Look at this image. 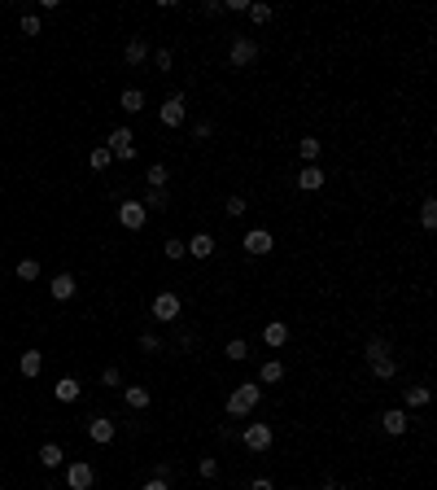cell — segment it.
Listing matches in <instances>:
<instances>
[{"label": "cell", "instance_id": "cell-33", "mask_svg": "<svg viewBox=\"0 0 437 490\" xmlns=\"http://www.w3.org/2000/svg\"><path fill=\"white\" fill-rule=\"evenodd\" d=\"M245 14H250V22H254V27H267V22H271V5H250Z\"/></svg>", "mask_w": 437, "mask_h": 490}, {"label": "cell", "instance_id": "cell-20", "mask_svg": "<svg viewBox=\"0 0 437 490\" xmlns=\"http://www.w3.org/2000/svg\"><path fill=\"white\" fill-rule=\"evenodd\" d=\"M263 342L271 346V350H280V346L289 342V324H280V320H271V324L263 328Z\"/></svg>", "mask_w": 437, "mask_h": 490}, {"label": "cell", "instance_id": "cell-35", "mask_svg": "<svg viewBox=\"0 0 437 490\" xmlns=\"http://www.w3.org/2000/svg\"><path fill=\"white\" fill-rule=\"evenodd\" d=\"M35 276H40V263H35V258H22V263H18V280H35Z\"/></svg>", "mask_w": 437, "mask_h": 490}, {"label": "cell", "instance_id": "cell-10", "mask_svg": "<svg viewBox=\"0 0 437 490\" xmlns=\"http://www.w3.org/2000/svg\"><path fill=\"white\" fill-rule=\"evenodd\" d=\"M145 219H149V210L140 206V201H123V206H118V223H123L127 232H140V228H145Z\"/></svg>", "mask_w": 437, "mask_h": 490}, {"label": "cell", "instance_id": "cell-25", "mask_svg": "<svg viewBox=\"0 0 437 490\" xmlns=\"http://www.w3.org/2000/svg\"><path fill=\"white\" fill-rule=\"evenodd\" d=\"M167 180H171V171H167L162 162H153L149 171H145V184H149V188H167Z\"/></svg>", "mask_w": 437, "mask_h": 490}, {"label": "cell", "instance_id": "cell-23", "mask_svg": "<svg viewBox=\"0 0 437 490\" xmlns=\"http://www.w3.org/2000/svg\"><path fill=\"white\" fill-rule=\"evenodd\" d=\"M118 110H127V114H140V110H145V92H140V88H127L123 97H118Z\"/></svg>", "mask_w": 437, "mask_h": 490}, {"label": "cell", "instance_id": "cell-3", "mask_svg": "<svg viewBox=\"0 0 437 490\" xmlns=\"http://www.w3.org/2000/svg\"><path fill=\"white\" fill-rule=\"evenodd\" d=\"M149 315L153 320H158V324H175V320H180L184 315V302H180V293H158V298H153V302H149Z\"/></svg>", "mask_w": 437, "mask_h": 490}, {"label": "cell", "instance_id": "cell-9", "mask_svg": "<svg viewBox=\"0 0 437 490\" xmlns=\"http://www.w3.org/2000/svg\"><path fill=\"white\" fill-rule=\"evenodd\" d=\"M92 482H97V473H92V464L75 460L66 469V490H92Z\"/></svg>", "mask_w": 437, "mask_h": 490}, {"label": "cell", "instance_id": "cell-34", "mask_svg": "<svg viewBox=\"0 0 437 490\" xmlns=\"http://www.w3.org/2000/svg\"><path fill=\"white\" fill-rule=\"evenodd\" d=\"M136 346H140L145 355H158V350H162V337H158V333H140V342H136Z\"/></svg>", "mask_w": 437, "mask_h": 490}, {"label": "cell", "instance_id": "cell-45", "mask_svg": "<svg viewBox=\"0 0 437 490\" xmlns=\"http://www.w3.org/2000/svg\"><path fill=\"white\" fill-rule=\"evenodd\" d=\"M320 490H346L341 482H333V477H328V482H320Z\"/></svg>", "mask_w": 437, "mask_h": 490}, {"label": "cell", "instance_id": "cell-6", "mask_svg": "<svg viewBox=\"0 0 437 490\" xmlns=\"http://www.w3.org/2000/svg\"><path fill=\"white\" fill-rule=\"evenodd\" d=\"M271 425L267 421H254V425H245V434H241V442H245V451H254V456H263V451H271Z\"/></svg>", "mask_w": 437, "mask_h": 490}, {"label": "cell", "instance_id": "cell-1", "mask_svg": "<svg viewBox=\"0 0 437 490\" xmlns=\"http://www.w3.org/2000/svg\"><path fill=\"white\" fill-rule=\"evenodd\" d=\"M368 368L376 381H389L398 372V359H394V346H389V337H372L368 342Z\"/></svg>", "mask_w": 437, "mask_h": 490}, {"label": "cell", "instance_id": "cell-14", "mask_svg": "<svg viewBox=\"0 0 437 490\" xmlns=\"http://www.w3.org/2000/svg\"><path fill=\"white\" fill-rule=\"evenodd\" d=\"M324 180H328V175H324V166H302V171H298V188H302V193H315V188H324Z\"/></svg>", "mask_w": 437, "mask_h": 490}, {"label": "cell", "instance_id": "cell-44", "mask_svg": "<svg viewBox=\"0 0 437 490\" xmlns=\"http://www.w3.org/2000/svg\"><path fill=\"white\" fill-rule=\"evenodd\" d=\"M140 490H171V486H167V482H158V477H149V482L140 486Z\"/></svg>", "mask_w": 437, "mask_h": 490}, {"label": "cell", "instance_id": "cell-18", "mask_svg": "<svg viewBox=\"0 0 437 490\" xmlns=\"http://www.w3.org/2000/svg\"><path fill=\"white\" fill-rule=\"evenodd\" d=\"M123 403H127L132 412H145L149 403H153V394H149L145 386H127V390H123Z\"/></svg>", "mask_w": 437, "mask_h": 490}, {"label": "cell", "instance_id": "cell-16", "mask_svg": "<svg viewBox=\"0 0 437 490\" xmlns=\"http://www.w3.org/2000/svg\"><path fill=\"white\" fill-rule=\"evenodd\" d=\"M184 249H188L193 258H210V254H215V236H210V232H197L193 241H184Z\"/></svg>", "mask_w": 437, "mask_h": 490}, {"label": "cell", "instance_id": "cell-29", "mask_svg": "<svg viewBox=\"0 0 437 490\" xmlns=\"http://www.w3.org/2000/svg\"><path fill=\"white\" fill-rule=\"evenodd\" d=\"M145 210H162L167 206V188H145V201H140Z\"/></svg>", "mask_w": 437, "mask_h": 490}, {"label": "cell", "instance_id": "cell-40", "mask_svg": "<svg viewBox=\"0 0 437 490\" xmlns=\"http://www.w3.org/2000/svg\"><path fill=\"white\" fill-rule=\"evenodd\" d=\"M202 14H206V18H219V14H223V0H206Z\"/></svg>", "mask_w": 437, "mask_h": 490}, {"label": "cell", "instance_id": "cell-15", "mask_svg": "<svg viewBox=\"0 0 437 490\" xmlns=\"http://www.w3.org/2000/svg\"><path fill=\"white\" fill-rule=\"evenodd\" d=\"M276 381H285V364H280V359H263V364H258V386H276Z\"/></svg>", "mask_w": 437, "mask_h": 490}, {"label": "cell", "instance_id": "cell-2", "mask_svg": "<svg viewBox=\"0 0 437 490\" xmlns=\"http://www.w3.org/2000/svg\"><path fill=\"white\" fill-rule=\"evenodd\" d=\"M258 399H263V386H258V381H241V386L228 394V416H232V421L250 416L258 408Z\"/></svg>", "mask_w": 437, "mask_h": 490}, {"label": "cell", "instance_id": "cell-22", "mask_svg": "<svg viewBox=\"0 0 437 490\" xmlns=\"http://www.w3.org/2000/svg\"><path fill=\"white\" fill-rule=\"evenodd\" d=\"M123 57H127V66H145V62H149V44H145V40H140V35H136V40H132V44H127V49H123Z\"/></svg>", "mask_w": 437, "mask_h": 490}, {"label": "cell", "instance_id": "cell-39", "mask_svg": "<svg viewBox=\"0 0 437 490\" xmlns=\"http://www.w3.org/2000/svg\"><path fill=\"white\" fill-rule=\"evenodd\" d=\"M101 386H123V372H118V368H105V372H101Z\"/></svg>", "mask_w": 437, "mask_h": 490}, {"label": "cell", "instance_id": "cell-37", "mask_svg": "<svg viewBox=\"0 0 437 490\" xmlns=\"http://www.w3.org/2000/svg\"><path fill=\"white\" fill-rule=\"evenodd\" d=\"M162 245H167V258H184V254H188L180 236H167V241H162Z\"/></svg>", "mask_w": 437, "mask_h": 490}, {"label": "cell", "instance_id": "cell-13", "mask_svg": "<svg viewBox=\"0 0 437 490\" xmlns=\"http://www.w3.org/2000/svg\"><path fill=\"white\" fill-rule=\"evenodd\" d=\"M75 289H79V280L70 276V271H62V276L49 280V293L57 298V302H70V298H75Z\"/></svg>", "mask_w": 437, "mask_h": 490}, {"label": "cell", "instance_id": "cell-36", "mask_svg": "<svg viewBox=\"0 0 437 490\" xmlns=\"http://www.w3.org/2000/svg\"><path fill=\"white\" fill-rule=\"evenodd\" d=\"M40 31H44L40 14H22V35H40Z\"/></svg>", "mask_w": 437, "mask_h": 490}, {"label": "cell", "instance_id": "cell-4", "mask_svg": "<svg viewBox=\"0 0 437 490\" xmlns=\"http://www.w3.org/2000/svg\"><path fill=\"white\" fill-rule=\"evenodd\" d=\"M228 62L236 70H250L258 62V40H250V35H236L232 40V49H228Z\"/></svg>", "mask_w": 437, "mask_h": 490}, {"label": "cell", "instance_id": "cell-28", "mask_svg": "<svg viewBox=\"0 0 437 490\" xmlns=\"http://www.w3.org/2000/svg\"><path fill=\"white\" fill-rule=\"evenodd\" d=\"M223 355H228L232 364H241V359H250V342H241V337H232L228 346H223Z\"/></svg>", "mask_w": 437, "mask_h": 490}, {"label": "cell", "instance_id": "cell-17", "mask_svg": "<svg viewBox=\"0 0 437 490\" xmlns=\"http://www.w3.org/2000/svg\"><path fill=\"white\" fill-rule=\"evenodd\" d=\"M79 394H84V386H79L75 377H62V381L53 386V399H57V403H75Z\"/></svg>", "mask_w": 437, "mask_h": 490}, {"label": "cell", "instance_id": "cell-27", "mask_svg": "<svg viewBox=\"0 0 437 490\" xmlns=\"http://www.w3.org/2000/svg\"><path fill=\"white\" fill-rule=\"evenodd\" d=\"M298 153H302V166H311L315 158H320V140H315V136H302V140H298Z\"/></svg>", "mask_w": 437, "mask_h": 490}, {"label": "cell", "instance_id": "cell-11", "mask_svg": "<svg viewBox=\"0 0 437 490\" xmlns=\"http://www.w3.org/2000/svg\"><path fill=\"white\" fill-rule=\"evenodd\" d=\"M245 254H254V258H263V254H271V245H276V241H271V232L267 228H250V232H245Z\"/></svg>", "mask_w": 437, "mask_h": 490}, {"label": "cell", "instance_id": "cell-32", "mask_svg": "<svg viewBox=\"0 0 437 490\" xmlns=\"http://www.w3.org/2000/svg\"><path fill=\"white\" fill-rule=\"evenodd\" d=\"M197 473H202V482H215V477H219V460H215V456H202Z\"/></svg>", "mask_w": 437, "mask_h": 490}, {"label": "cell", "instance_id": "cell-12", "mask_svg": "<svg viewBox=\"0 0 437 490\" xmlns=\"http://www.w3.org/2000/svg\"><path fill=\"white\" fill-rule=\"evenodd\" d=\"M88 438L97 442V447L114 442V421H110V416H92V421H88Z\"/></svg>", "mask_w": 437, "mask_h": 490}, {"label": "cell", "instance_id": "cell-31", "mask_svg": "<svg viewBox=\"0 0 437 490\" xmlns=\"http://www.w3.org/2000/svg\"><path fill=\"white\" fill-rule=\"evenodd\" d=\"M420 223H424V228H437V201L433 197H424V206H420Z\"/></svg>", "mask_w": 437, "mask_h": 490}, {"label": "cell", "instance_id": "cell-38", "mask_svg": "<svg viewBox=\"0 0 437 490\" xmlns=\"http://www.w3.org/2000/svg\"><path fill=\"white\" fill-rule=\"evenodd\" d=\"M153 66H158V70H171V66H175V57H171V49L153 53Z\"/></svg>", "mask_w": 437, "mask_h": 490}, {"label": "cell", "instance_id": "cell-24", "mask_svg": "<svg viewBox=\"0 0 437 490\" xmlns=\"http://www.w3.org/2000/svg\"><path fill=\"white\" fill-rule=\"evenodd\" d=\"M40 464H44V469H62V447H57V442H44V447H40Z\"/></svg>", "mask_w": 437, "mask_h": 490}, {"label": "cell", "instance_id": "cell-43", "mask_svg": "<svg viewBox=\"0 0 437 490\" xmlns=\"http://www.w3.org/2000/svg\"><path fill=\"white\" fill-rule=\"evenodd\" d=\"M245 490H276V482H271V477H254V482L245 486Z\"/></svg>", "mask_w": 437, "mask_h": 490}, {"label": "cell", "instance_id": "cell-7", "mask_svg": "<svg viewBox=\"0 0 437 490\" xmlns=\"http://www.w3.org/2000/svg\"><path fill=\"white\" fill-rule=\"evenodd\" d=\"M158 123L167 127V131L184 127V92H171V97H167V101L158 105Z\"/></svg>", "mask_w": 437, "mask_h": 490}, {"label": "cell", "instance_id": "cell-42", "mask_svg": "<svg viewBox=\"0 0 437 490\" xmlns=\"http://www.w3.org/2000/svg\"><path fill=\"white\" fill-rule=\"evenodd\" d=\"M223 9H228V14H245V9H250V0H223Z\"/></svg>", "mask_w": 437, "mask_h": 490}, {"label": "cell", "instance_id": "cell-5", "mask_svg": "<svg viewBox=\"0 0 437 490\" xmlns=\"http://www.w3.org/2000/svg\"><path fill=\"white\" fill-rule=\"evenodd\" d=\"M105 149H110V158L132 162V158H136V136H132V127H114L110 140H105Z\"/></svg>", "mask_w": 437, "mask_h": 490}, {"label": "cell", "instance_id": "cell-21", "mask_svg": "<svg viewBox=\"0 0 437 490\" xmlns=\"http://www.w3.org/2000/svg\"><path fill=\"white\" fill-rule=\"evenodd\" d=\"M40 368H44V355H40V350H22V359H18V372H22V377H27V381L40 377Z\"/></svg>", "mask_w": 437, "mask_h": 490}, {"label": "cell", "instance_id": "cell-41", "mask_svg": "<svg viewBox=\"0 0 437 490\" xmlns=\"http://www.w3.org/2000/svg\"><path fill=\"white\" fill-rule=\"evenodd\" d=\"M193 136H197V140H210V136H215V123H210V118H206V123H197Z\"/></svg>", "mask_w": 437, "mask_h": 490}, {"label": "cell", "instance_id": "cell-8", "mask_svg": "<svg viewBox=\"0 0 437 490\" xmlns=\"http://www.w3.org/2000/svg\"><path fill=\"white\" fill-rule=\"evenodd\" d=\"M376 421H381V429H385L389 438H403L407 429H411V412H403V408H389V412L376 416Z\"/></svg>", "mask_w": 437, "mask_h": 490}, {"label": "cell", "instance_id": "cell-26", "mask_svg": "<svg viewBox=\"0 0 437 490\" xmlns=\"http://www.w3.org/2000/svg\"><path fill=\"white\" fill-rule=\"evenodd\" d=\"M223 214H228V219H241V214H250V201H245L241 193H232L228 201H223Z\"/></svg>", "mask_w": 437, "mask_h": 490}, {"label": "cell", "instance_id": "cell-30", "mask_svg": "<svg viewBox=\"0 0 437 490\" xmlns=\"http://www.w3.org/2000/svg\"><path fill=\"white\" fill-rule=\"evenodd\" d=\"M110 162H114V158H110V149H105V145H97V149L88 153V166H92V171H105Z\"/></svg>", "mask_w": 437, "mask_h": 490}, {"label": "cell", "instance_id": "cell-19", "mask_svg": "<svg viewBox=\"0 0 437 490\" xmlns=\"http://www.w3.org/2000/svg\"><path fill=\"white\" fill-rule=\"evenodd\" d=\"M420 408H429V386H407L403 412H420Z\"/></svg>", "mask_w": 437, "mask_h": 490}]
</instances>
